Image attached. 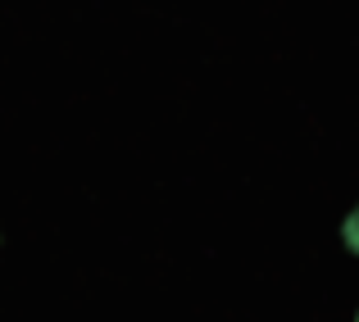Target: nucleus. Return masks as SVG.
I'll return each mask as SVG.
<instances>
[{"label":"nucleus","mask_w":359,"mask_h":322,"mask_svg":"<svg viewBox=\"0 0 359 322\" xmlns=\"http://www.w3.org/2000/svg\"><path fill=\"white\" fill-rule=\"evenodd\" d=\"M341 236H346V250H351V254H359V204L351 209V218L341 223Z\"/></svg>","instance_id":"nucleus-1"},{"label":"nucleus","mask_w":359,"mask_h":322,"mask_svg":"<svg viewBox=\"0 0 359 322\" xmlns=\"http://www.w3.org/2000/svg\"><path fill=\"white\" fill-rule=\"evenodd\" d=\"M355 322H359V318H355Z\"/></svg>","instance_id":"nucleus-2"}]
</instances>
